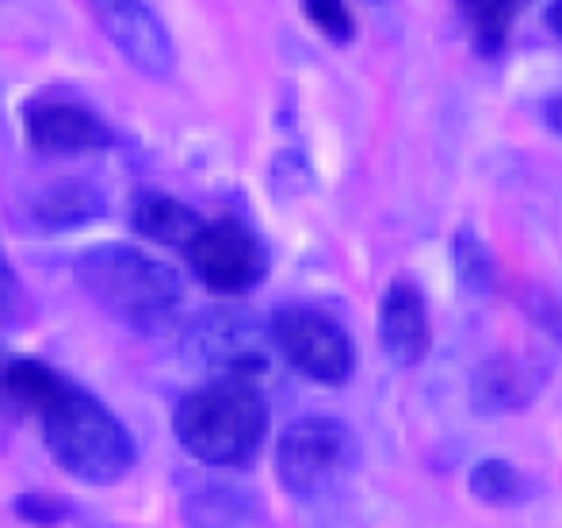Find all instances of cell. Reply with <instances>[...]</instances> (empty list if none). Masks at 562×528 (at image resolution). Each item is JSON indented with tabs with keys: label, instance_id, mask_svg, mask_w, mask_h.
I'll return each instance as SVG.
<instances>
[{
	"label": "cell",
	"instance_id": "4fadbf2b",
	"mask_svg": "<svg viewBox=\"0 0 562 528\" xmlns=\"http://www.w3.org/2000/svg\"><path fill=\"white\" fill-rule=\"evenodd\" d=\"M38 218L46 226H74V223H89L100 215V195L89 184H54L43 200L35 203Z\"/></svg>",
	"mask_w": 562,
	"mask_h": 528
},
{
	"label": "cell",
	"instance_id": "7c38bea8",
	"mask_svg": "<svg viewBox=\"0 0 562 528\" xmlns=\"http://www.w3.org/2000/svg\"><path fill=\"white\" fill-rule=\"evenodd\" d=\"M200 218L192 207H184L180 200L161 192H142L134 200V231L146 234L149 241H161V246H180L188 249L192 238L200 234Z\"/></svg>",
	"mask_w": 562,
	"mask_h": 528
},
{
	"label": "cell",
	"instance_id": "9c48e42d",
	"mask_svg": "<svg viewBox=\"0 0 562 528\" xmlns=\"http://www.w3.org/2000/svg\"><path fill=\"white\" fill-rule=\"evenodd\" d=\"M379 341L386 357L402 368H414L429 357L432 345V322L422 291L409 280H394L379 306Z\"/></svg>",
	"mask_w": 562,
	"mask_h": 528
},
{
	"label": "cell",
	"instance_id": "52a82bcc",
	"mask_svg": "<svg viewBox=\"0 0 562 528\" xmlns=\"http://www.w3.org/2000/svg\"><path fill=\"white\" fill-rule=\"evenodd\" d=\"M97 12L104 35L115 43V50L131 61L138 74L146 77H169L177 66V50L172 38L165 31V23L157 20V12L146 0H89Z\"/></svg>",
	"mask_w": 562,
	"mask_h": 528
},
{
	"label": "cell",
	"instance_id": "e0dca14e",
	"mask_svg": "<svg viewBox=\"0 0 562 528\" xmlns=\"http://www.w3.org/2000/svg\"><path fill=\"white\" fill-rule=\"evenodd\" d=\"M513 391H517V380H513L505 360H490V364L479 372V383H474V395H479V402L486 409L517 406L520 398H513Z\"/></svg>",
	"mask_w": 562,
	"mask_h": 528
},
{
	"label": "cell",
	"instance_id": "5bb4252c",
	"mask_svg": "<svg viewBox=\"0 0 562 528\" xmlns=\"http://www.w3.org/2000/svg\"><path fill=\"white\" fill-rule=\"evenodd\" d=\"M459 4H463L467 20H471L474 43H479L482 50H497V46L505 43V35H509L513 20H517L525 0H459Z\"/></svg>",
	"mask_w": 562,
	"mask_h": 528
},
{
	"label": "cell",
	"instance_id": "ba28073f",
	"mask_svg": "<svg viewBox=\"0 0 562 528\" xmlns=\"http://www.w3.org/2000/svg\"><path fill=\"white\" fill-rule=\"evenodd\" d=\"M188 352L200 364L218 368L223 375H245V380H252L268 360L252 322L234 311L203 314L192 326V334H188Z\"/></svg>",
	"mask_w": 562,
	"mask_h": 528
},
{
	"label": "cell",
	"instance_id": "6da1fadb",
	"mask_svg": "<svg viewBox=\"0 0 562 528\" xmlns=\"http://www.w3.org/2000/svg\"><path fill=\"white\" fill-rule=\"evenodd\" d=\"M177 440L211 468H241L257 456L268 432V406L245 375H218L192 391L177 409Z\"/></svg>",
	"mask_w": 562,
	"mask_h": 528
},
{
	"label": "cell",
	"instance_id": "9a60e30c",
	"mask_svg": "<svg viewBox=\"0 0 562 528\" xmlns=\"http://www.w3.org/2000/svg\"><path fill=\"white\" fill-rule=\"evenodd\" d=\"M471 491L474 498L490 502V506H509V502H517L525 494V479L505 460H482L471 471Z\"/></svg>",
	"mask_w": 562,
	"mask_h": 528
},
{
	"label": "cell",
	"instance_id": "5b68a950",
	"mask_svg": "<svg viewBox=\"0 0 562 528\" xmlns=\"http://www.w3.org/2000/svg\"><path fill=\"white\" fill-rule=\"evenodd\" d=\"M352 448V432L334 417H303L280 437L276 475H280L283 491L314 494L345 468Z\"/></svg>",
	"mask_w": 562,
	"mask_h": 528
},
{
	"label": "cell",
	"instance_id": "ac0fdd59",
	"mask_svg": "<svg viewBox=\"0 0 562 528\" xmlns=\"http://www.w3.org/2000/svg\"><path fill=\"white\" fill-rule=\"evenodd\" d=\"M306 15L314 20V27L326 31L337 43L352 38V15H348L345 0H306Z\"/></svg>",
	"mask_w": 562,
	"mask_h": 528
},
{
	"label": "cell",
	"instance_id": "44dd1931",
	"mask_svg": "<svg viewBox=\"0 0 562 528\" xmlns=\"http://www.w3.org/2000/svg\"><path fill=\"white\" fill-rule=\"evenodd\" d=\"M551 27H555L559 38H562V0H555V4H551Z\"/></svg>",
	"mask_w": 562,
	"mask_h": 528
},
{
	"label": "cell",
	"instance_id": "30bf717a",
	"mask_svg": "<svg viewBox=\"0 0 562 528\" xmlns=\"http://www.w3.org/2000/svg\"><path fill=\"white\" fill-rule=\"evenodd\" d=\"M27 134L43 154H85L108 146V127L97 112L69 100H38L27 108Z\"/></svg>",
	"mask_w": 562,
	"mask_h": 528
},
{
	"label": "cell",
	"instance_id": "ffe728a7",
	"mask_svg": "<svg viewBox=\"0 0 562 528\" xmlns=\"http://www.w3.org/2000/svg\"><path fill=\"white\" fill-rule=\"evenodd\" d=\"M548 123L562 134V97H559V100H551V104H548Z\"/></svg>",
	"mask_w": 562,
	"mask_h": 528
},
{
	"label": "cell",
	"instance_id": "2e32d148",
	"mask_svg": "<svg viewBox=\"0 0 562 528\" xmlns=\"http://www.w3.org/2000/svg\"><path fill=\"white\" fill-rule=\"evenodd\" d=\"M456 261H459V280H463V288H471V291H486L490 288L494 265H490V254L482 249V241L474 238L471 231H459Z\"/></svg>",
	"mask_w": 562,
	"mask_h": 528
},
{
	"label": "cell",
	"instance_id": "d6986e66",
	"mask_svg": "<svg viewBox=\"0 0 562 528\" xmlns=\"http://www.w3.org/2000/svg\"><path fill=\"white\" fill-rule=\"evenodd\" d=\"M15 303H20V283H15V272L8 265L4 249H0V322H8L15 314Z\"/></svg>",
	"mask_w": 562,
	"mask_h": 528
},
{
	"label": "cell",
	"instance_id": "7a4b0ae2",
	"mask_svg": "<svg viewBox=\"0 0 562 528\" xmlns=\"http://www.w3.org/2000/svg\"><path fill=\"white\" fill-rule=\"evenodd\" d=\"M77 280L92 303L138 334H157L180 311V280L131 246H97L77 261Z\"/></svg>",
	"mask_w": 562,
	"mask_h": 528
},
{
	"label": "cell",
	"instance_id": "277c9868",
	"mask_svg": "<svg viewBox=\"0 0 562 528\" xmlns=\"http://www.w3.org/2000/svg\"><path fill=\"white\" fill-rule=\"evenodd\" d=\"M272 341L295 372L314 383H345L352 375L356 352L348 334L329 314L311 306H283L272 318Z\"/></svg>",
	"mask_w": 562,
	"mask_h": 528
},
{
	"label": "cell",
	"instance_id": "3957f363",
	"mask_svg": "<svg viewBox=\"0 0 562 528\" xmlns=\"http://www.w3.org/2000/svg\"><path fill=\"white\" fill-rule=\"evenodd\" d=\"M43 429L50 456L81 483H119L134 463V440L123 422L104 402L77 391L74 383L43 414Z\"/></svg>",
	"mask_w": 562,
	"mask_h": 528
},
{
	"label": "cell",
	"instance_id": "8fae6325",
	"mask_svg": "<svg viewBox=\"0 0 562 528\" xmlns=\"http://www.w3.org/2000/svg\"><path fill=\"white\" fill-rule=\"evenodd\" d=\"M66 387V375H58L43 360L0 352V409L4 414H46Z\"/></svg>",
	"mask_w": 562,
	"mask_h": 528
},
{
	"label": "cell",
	"instance_id": "8992f818",
	"mask_svg": "<svg viewBox=\"0 0 562 528\" xmlns=\"http://www.w3.org/2000/svg\"><path fill=\"white\" fill-rule=\"evenodd\" d=\"M184 254H188V261H192L195 276H200L207 288L223 291V295L249 291L268 268V257H265V249H260L257 234L237 223V218L203 223Z\"/></svg>",
	"mask_w": 562,
	"mask_h": 528
}]
</instances>
